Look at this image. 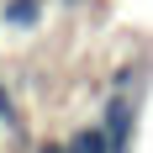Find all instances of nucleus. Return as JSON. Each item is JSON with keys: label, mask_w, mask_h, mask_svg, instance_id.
<instances>
[{"label": "nucleus", "mask_w": 153, "mask_h": 153, "mask_svg": "<svg viewBox=\"0 0 153 153\" xmlns=\"http://www.w3.org/2000/svg\"><path fill=\"white\" fill-rule=\"evenodd\" d=\"M74 153H106V143H100V132H85V137L74 143Z\"/></svg>", "instance_id": "2"}, {"label": "nucleus", "mask_w": 153, "mask_h": 153, "mask_svg": "<svg viewBox=\"0 0 153 153\" xmlns=\"http://www.w3.org/2000/svg\"><path fill=\"white\" fill-rule=\"evenodd\" d=\"M0 122L16 127V106H11V95H5V90H0Z\"/></svg>", "instance_id": "3"}, {"label": "nucleus", "mask_w": 153, "mask_h": 153, "mask_svg": "<svg viewBox=\"0 0 153 153\" xmlns=\"http://www.w3.org/2000/svg\"><path fill=\"white\" fill-rule=\"evenodd\" d=\"M37 153H63V148H37Z\"/></svg>", "instance_id": "4"}, {"label": "nucleus", "mask_w": 153, "mask_h": 153, "mask_svg": "<svg viewBox=\"0 0 153 153\" xmlns=\"http://www.w3.org/2000/svg\"><path fill=\"white\" fill-rule=\"evenodd\" d=\"M5 21H21V27L37 21V0H11V5H5Z\"/></svg>", "instance_id": "1"}]
</instances>
